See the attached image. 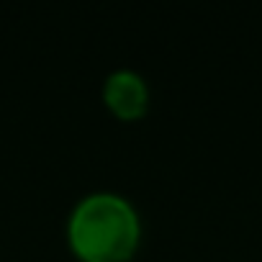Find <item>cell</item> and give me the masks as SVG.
Here are the masks:
<instances>
[{
  "label": "cell",
  "instance_id": "obj_1",
  "mask_svg": "<svg viewBox=\"0 0 262 262\" xmlns=\"http://www.w3.org/2000/svg\"><path fill=\"white\" fill-rule=\"evenodd\" d=\"M70 242L88 262H123L139 242V216L123 195L95 190L72 208Z\"/></svg>",
  "mask_w": 262,
  "mask_h": 262
},
{
  "label": "cell",
  "instance_id": "obj_2",
  "mask_svg": "<svg viewBox=\"0 0 262 262\" xmlns=\"http://www.w3.org/2000/svg\"><path fill=\"white\" fill-rule=\"evenodd\" d=\"M103 98L118 116L131 118V116H139L147 108L149 88L139 72L121 67L108 75V80L103 85Z\"/></svg>",
  "mask_w": 262,
  "mask_h": 262
}]
</instances>
